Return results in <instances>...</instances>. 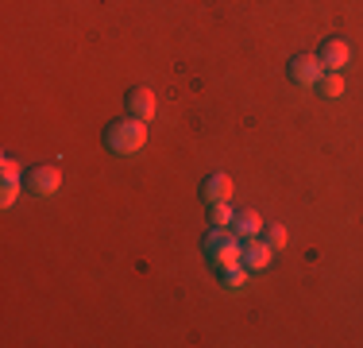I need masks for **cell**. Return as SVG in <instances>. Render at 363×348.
<instances>
[{
    "mask_svg": "<svg viewBox=\"0 0 363 348\" xmlns=\"http://www.w3.org/2000/svg\"><path fill=\"white\" fill-rule=\"evenodd\" d=\"M101 139H105V147L112 155H135L147 143V120H135V116L112 120V124H105Z\"/></svg>",
    "mask_w": 363,
    "mask_h": 348,
    "instance_id": "obj_1",
    "label": "cell"
},
{
    "mask_svg": "<svg viewBox=\"0 0 363 348\" xmlns=\"http://www.w3.org/2000/svg\"><path fill=\"white\" fill-rule=\"evenodd\" d=\"M201 248H205V259H209V263L228 267V263H240V251H244V244H240L236 229H228V224H213V229L205 232Z\"/></svg>",
    "mask_w": 363,
    "mask_h": 348,
    "instance_id": "obj_2",
    "label": "cell"
},
{
    "mask_svg": "<svg viewBox=\"0 0 363 348\" xmlns=\"http://www.w3.org/2000/svg\"><path fill=\"white\" fill-rule=\"evenodd\" d=\"M58 186H62V174H58L55 163H43V167H31L23 174V190L35 197H55Z\"/></svg>",
    "mask_w": 363,
    "mask_h": 348,
    "instance_id": "obj_3",
    "label": "cell"
},
{
    "mask_svg": "<svg viewBox=\"0 0 363 348\" xmlns=\"http://www.w3.org/2000/svg\"><path fill=\"white\" fill-rule=\"evenodd\" d=\"M325 77V66L317 55H298L290 58V82L294 85H317Z\"/></svg>",
    "mask_w": 363,
    "mask_h": 348,
    "instance_id": "obj_4",
    "label": "cell"
},
{
    "mask_svg": "<svg viewBox=\"0 0 363 348\" xmlns=\"http://www.w3.org/2000/svg\"><path fill=\"white\" fill-rule=\"evenodd\" d=\"M317 58H321V66L328 70V74H340V70L348 66L352 50H348V43H344V39H325L321 50H317Z\"/></svg>",
    "mask_w": 363,
    "mask_h": 348,
    "instance_id": "obj_5",
    "label": "cell"
},
{
    "mask_svg": "<svg viewBox=\"0 0 363 348\" xmlns=\"http://www.w3.org/2000/svg\"><path fill=\"white\" fill-rule=\"evenodd\" d=\"M128 116L147 120V124L155 120V93L147 89V85H132V89H128Z\"/></svg>",
    "mask_w": 363,
    "mask_h": 348,
    "instance_id": "obj_6",
    "label": "cell"
},
{
    "mask_svg": "<svg viewBox=\"0 0 363 348\" xmlns=\"http://www.w3.org/2000/svg\"><path fill=\"white\" fill-rule=\"evenodd\" d=\"M271 244H267V240H244V251H240V263H244L247 267V271H263V267L267 263H271Z\"/></svg>",
    "mask_w": 363,
    "mask_h": 348,
    "instance_id": "obj_7",
    "label": "cell"
},
{
    "mask_svg": "<svg viewBox=\"0 0 363 348\" xmlns=\"http://www.w3.org/2000/svg\"><path fill=\"white\" fill-rule=\"evenodd\" d=\"M228 194H232V178H228V174H224V170L209 174V178L201 182V202H205V205L228 202Z\"/></svg>",
    "mask_w": 363,
    "mask_h": 348,
    "instance_id": "obj_8",
    "label": "cell"
},
{
    "mask_svg": "<svg viewBox=\"0 0 363 348\" xmlns=\"http://www.w3.org/2000/svg\"><path fill=\"white\" fill-rule=\"evenodd\" d=\"M232 229H236L240 240H252V236H259V232H263V217H259L255 209H244V213H236Z\"/></svg>",
    "mask_w": 363,
    "mask_h": 348,
    "instance_id": "obj_9",
    "label": "cell"
},
{
    "mask_svg": "<svg viewBox=\"0 0 363 348\" xmlns=\"http://www.w3.org/2000/svg\"><path fill=\"white\" fill-rule=\"evenodd\" d=\"M16 194H20V167L16 159H4V205H12Z\"/></svg>",
    "mask_w": 363,
    "mask_h": 348,
    "instance_id": "obj_10",
    "label": "cell"
},
{
    "mask_svg": "<svg viewBox=\"0 0 363 348\" xmlns=\"http://www.w3.org/2000/svg\"><path fill=\"white\" fill-rule=\"evenodd\" d=\"M220 278H224L228 290H240V286L247 283V267L244 263H228V267H220Z\"/></svg>",
    "mask_w": 363,
    "mask_h": 348,
    "instance_id": "obj_11",
    "label": "cell"
},
{
    "mask_svg": "<svg viewBox=\"0 0 363 348\" xmlns=\"http://www.w3.org/2000/svg\"><path fill=\"white\" fill-rule=\"evenodd\" d=\"M263 240L271 244L274 251H279V248H286V224H279V221L263 224Z\"/></svg>",
    "mask_w": 363,
    "mask_h": 348,
    "instance_id": "obj_12",
    "label": "cell"
},
{
    "mask_svg": "<svg viewBox=\"0 0 363 348\" xmlns=\"http://www.w3.org/2000/svg\"><path fill=\"white\" fill-rule=\"evenodd\" d=\"M321 93L325 97H344V82H340V74H328V77H321Z\"/></svg>",
    "mask_w": 363,
    "mask_h": 348,
    "instance_id": "obj_13",
    "label": "cell"
},
{
    "mask_svg": "<svg viewBox=\"0 0 363 348\" xmlns=\"http://www.w3.org/2000/svg\"><path fill=\"white\" fill-rule=\"evenodd\" d=\"M209 221L213 224H232V221H236V213H232L224 202H217V205H209Z\"/></svg>",
    "mask_w": 363,
    "mask_h": 348,
    "instance_id": "obj_14",
    "label": "cell"
}]
</instances>
